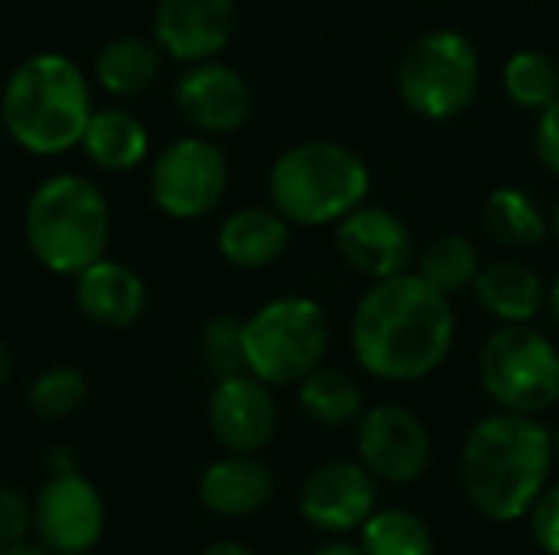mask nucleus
<instances>
[{"mask_svg":"<svg viewBox=\"0 0 559 555\" xmlns=\"http://www.w3.org/2000/svg\"><path fill=\"white\" fill-rule=\"evenodd\" d=\"M233 23V0H157L154 7V39L177 62H203L223 52Z\"/></svg>","mask_w":559,"mask_h":555,"instance_id":"4468645a","label":"nucleus"},{"mask_svg":"<svg viewBox=\"0 0 559 555\" xmlns=\"http://www.w3.org/2000/svg\"><path fill=\"white\" fill-rule=\"evenodd\" d=\"M377 507V484L364 464L334 461L318 468L301 487V514L324 533L364 527Z\"/></svg>","mask_w":559,"mask_h":555,"instance_id":"dca6fc26","label":"nucleus"},{"mask_svg":"<svg viewBox=\"0 0 559 555\" xmlns=\"http://www.w3.org/2000/svg\"><path fill=\"white\" fill-rule=\"evenodd\" d=\"M478 92V52L468 36L439 29L416 39L400 62V95L423 118H455Z\"/></svg>","mask_w":559,"mask_h":555,"instance_id":"0eeeda50","label":"nucleus"},{"mask_svg":"<svg viewBox=\"0 0 559 555\" xmlns=\"http://www.w3.org/2000/svg\"><path fill=\"white\" fill-rule=\"evenodd\" d=\"M481 379L488 396L508 412H544L559 399L557 347L527 324H504L485 343Z\"/></svg>","mask_w":559,"mask_h":555,"instance_id":"6e6552de","label":"nucleus"},{"mask_svg":"<svg viewBox=\"0 0 559 555\" xmlns=\"http://www.w3.org/2000/svg\"><path fill=\"white\" fill-rule=\"evenodd\" d=\"M364 468L390 484H413L432 455L423 422L400 406H377L364 415L357 432Z\"/></svg>","mask_w":559,"mask_h":555,"instance_id":"9b49d317","label":"nucleus"},{"mask_svg":"<svg viewBox=\"0 0 559 555\" xmlns=\"http://www.w3.org/2000/svg\"><path fill=\"white\" fill-rule=\"evenodd\" d=\"M550 307H554V317H557L559 324V278L554 281V291H550Z\"/></svg>","mask_w":559,"mask_h":555,"instance_id":"e433bc0d","label":"nucleus"},{"mask_svg":"<svg viewBox=\"0 0 559 555\" xmlns=\"http://www.w3.org/2000/svg\"><path fill=\"white\" fill-rule=\"evenodd\" d=\"M85 376L72 366H52L39 373L29 386V409L46 422H62L75 415L85 402Z\"/></svg>","mask_w":559,"mask_h":555,"instance_id":"cd10ccee","label":"nucleus"},{"mask_svg":"<svg viewBox=\"0 0 559 555\" xmlns=\"http://www.w3.org/2000/svg\"><path fill=\"white\" fill-rule=\"evenodd\" d=\"M82 150L102 170H134L147 157V128L121 108L92 111L88 128L82 134Z\"/></svg>","mask_w":559,"mask_h":555,"instance_id":"412c9836","label":"nucleus"},{"mask_svg":"<svg viewBox=\"0 0 559 555\" xmlns=\"http://www.w3.org/2000/svg\"><path fill=\"white\" fill-rule=\"evenodd\" d=\"M475 294L504 324H527L544 304V285L524 262H491L475 275Z\"/></svg>","mask_w":559,"mask_h":555,"instance_id":"aec40b11","label":"nucleus"},{"mask_svg":"<svg viewBox=\"0 0 559 555\" xmlns=\"http://www.w3.org/2000/svg\"><path fill=\"white\" fill-rule=\"evenodd\" d=\"M33 530L59 555H85L105 533V504L79 471L52 474L33 500Z\"/></svg>","mask_w":559,"mask_h":555,"instance_id":"9d476101","label":"nucleus"},{"mask_svg":"<svg viewBox=\"0 0 559 555\" xmlns=\"http://www.w3.org/2000/svg\"><path fill=\"white\" fill-rule=\"evenodd\" d=\"M157 72H160V46L138 39V36H118L105 43L95 59V75L102 88L118 98L147 92Z\"/></svg>","mask_w":559,"mask_h":555,"instance_id":"4be33fe9","label":"nucleus"},{"mask_svg":"<svg viewBox=\"0 0 559 555\" xmlns=\"http://www.w3.org/2000/svg\"><path fill=\"white\" fill-rule=\"evenodd\" d=\"M554 435L534 415L504 412L478 422L462 451V484L472 507L511 523L531 514L554 468Z\"/></svg>","mask_w":559,"mask_h":555,"instance_id":"f03ea898","label":"nucleus"},{"mask_svg":"<svg viewBox=\"0 0 559 555\" xmlns=\"http://www.w3.org/2000/svg\"><path fill=\"white\" fill-rule=\"evenodd\" d=\"M504 88L521 108L544 111L559 98V65L547 52L537 49L514 52L504 65Z\"/></svg>","mask_w":559,"mask_h":555,"instance_id":"bb28decb","label":"nucleus"},{"mask_svg":"<svg viewBox=\"0 0 559 555\" xmlns=\"http://www.w3.org/2000/svg\"><path fill=\"white\" fill-rule=\"evenodd\" d=\"M180 114L210 134H226L236 131L249 121L252 114V88L249 82L223 65V62H190V69L180 75L174 88Z\"/></svg>","mask_w":559,"mask_h":555,"instance_id":"f8f14e48","label":"nucleus"},{"mask_svg":"<svg viewBox=\"0 0 559 555\" xmlns=\"http://www.w3.org/2000/svg\"><path fill=\"white\" fill-rule=\"evenodd\" d=\"M314 555H367V553H364V546H350V543H331V546L318 550Z\"/></svg>","mask_w":559,"mask_h":555,"instance_id":"f704fd0d","label":"nucleus"},{"mask_svg":"<svg viewBox=\"0 0 559 555\" xmlns=\"http://www.w3.org/2000/svg\"><path fill=\"white\" fill-rule=\"evenodd\" d=\"M357 363L390 383H413L442 366L455 340L449 294L419 275L380 278L357 304L350 327Z\"/></svg>","mask_w":559,"mask_h":555,"instance_id":"f257e3e1","label":"nucleus"},{"mask_svg":"<svg viewBox=\"0 0 559 555\" xmlns=\"http://www.w3.org/2000/svg\"><path fill=\"white\" fill-rule=\"evenodd\" d=\"M298 399H301V409L318 425H328V429H341V425L354 422L364 409L360 386L344 370H334V366L311 370L301 379Z\"/></svg>","mask_w":559,"mask_h":555,"instance_id":"5701e85b","label":"nucleus"},{"mask_svg":"<svg viewBox=\"0 0 559 555\" xmlns=\"http://www.w3.org/2000/svg\"><path fill=\"white\" fill-rule=\"evenodd\" d=\"M210 429L233 455H255L275 435V402L269 383L252 373L223 376L210 396Z\"/></svg>","mask_w":559,"mask_h":555,"instance_id":"ddd939ff","label":"nucleus"},{"mask_svg":"<svg viewBox=\"0 0 559 555\" xmlns=\"http://www.w3.org/2000/svg\"><path fill=\"white\" fill-rule=\"evenodd\" d=\"M364 553L367 555H436L429 527L409 510L370 514L364 523Z\"/></svg>","mask_w":559,"mask_h":555,"instance_id":"a878e982","label":"nucleus"},{"mask_svg":"<svg viewBox=\"0 0 559 555\" xmlns=\"http://www.w3.org/2000/svg\"><path fill=\"white\" fill-rule=\"evenodd\" d=\"M337 249L350 268L370 278L403 275L413 262V236L406 222L383 206H357L341 219Z\"/></svg>","mask_w":559,"mask_h":555,"instance_id":"2eb2a0df","label":"nucleus"},{"mask_svg":"<svg viewBox=\"0 0 559 555\" xmlns=\"http://www.w3.org/2000/svg\"><path fill=\"white\" fill-rule=\"evenodd\" d=\"M531 530L537 546L547 555H559V484L544 491L531 507Z\"/></svg>","mask_w":559,"mask_h":555,"instance_id":"7c9ffc66","label":"nucleus"},{"mask_svg":"<svg viewBox=\"0 0 559 555\" xmlns=\"http://www.w3.org/2000/svg\"><path fill=\"white\" fill-rule=\"evenodd\" d=\"M10 379V353H7V347L0 343V386Z\"/></svg>","mask_w":559,"mask_h":555,"instance_id":"c9c22d12","label":"nucleus"},{"mask_svg":"<svg viewBox=\"0 0 559 555\" xmlns=\"http://www.w3.org/2000/svg\"><path fill=\"white\" fill-rule=\"evenodd\" d=\"M550 226H554V236H557V242H559V200H557V209H554V222H550Z\"/></svg>","mask_w":559,"mask_h":555,"instance_id":"4c0bfd02","label":"nucleus"},{"mask_svg":"<svg viewBox=\"0 0 559 555\" xmlns=\"http://www.w3.org/2000/svg\"><path fill=\"white\" fill-rule=\"evenodd\" d=\"M485 226L495 242L511 249H531L547 239V219L540 206L514 186H501L485 203Z\"/></svg>","mask_w":559,"mask_h":555,"instance_id":"b1692460","label":"nucleus"},{"mask_svg":"<svg viewBox=\"0 0 559 555\" xmlns=\"http://www.w3.org/2000/svg\"><path fill=\"white\" fill-rule=\"evenodd\" d=\"M554 448H557V455H559V432L554 435Z\"/></svg>","mask_w":559,"mask_h":555,"instance_id":"58836bf2","label":"nucleus"},{"mask_svg":"<svg viewBox=\"0 0 559 555\" xmlns=\"http://www.w3.org/2000/svg\"><path fill=\"white\" fill-rule=\"evenodd\" d=\"M75 304L92 324L121 330L144 314L147 288L138 278V272L102 255L98 262L75 275Z\"/></svg>","mask_w":559,"mask_h":555,"instance_id":"f3484780","label":"nucleus"},{"mask_svg":"<svg viewBox=\"0 0 559 555\" xmlns=\"http://www.w3.org/2000/svg\"><path fill=\"white\" fill-rule=\"evenodd\" d=\"M200 555H252L246 546H239V543H213V546H206Z\"/></svg>","mask_w":559,"mask_h":555,"instance_id":"72a5a7b5","label":"nucleus"},{"mask_svg":"<svg viewBox=\"0 0 559 555\" xmlns=\"http://www.w3.org/2000/svg\"><path fill=\"white\" fill-rule=\"evenodd\" d=\"M29 527H33L29 500L20 491H13V487H0V546L26 540Z\"/></svg>","mask_w":559,"mask_h":555,"instance_id":"c756f323","label":"nucleus"},{"mask_svg":"<svg viewBox=\"0 0 559 555\" xmlns=\"http://www.w3.org/2000/svg\"><path fill=\"white\" fill-rule=\"evenodd\" d=\"M203 357L206 366L223 379L246 370V347H242V324L229 314H219L206 324L203 330Z\"/></svg>","mask_w":559,"mask_h":555,"instance_id":"c85d7f7f","label":"nucleus"},{"mask_svg":"<svg viewBox=\"0 0 559 555\" xmlns=\"http://www.w3.org/2000/svg\"><path fill=\"white\" fill-rule=\"evenodd\" d=\"M23 229L33 258L46 272L75 278L105 255L108 203L92 180L56 173L29 193Z\"/></svg>","mask_w":559,"mask_h":555,"instance_id":"20e7f679","label":"nucleus"},{"mask_svg":"<svg viewBox=\"0 0 559 555\" xmlns=\"http://www.w3.org/2000/svg\"><path fill=\"white\" fill-rule=\"evenodd\" d=\"M0 118L13 144L52 157L82 144L92 118V88L82 69L62 52L23 59L0 95Z\"/></svg>","mask_w":559,"mask_h":555,"instance_id":"7ed1b4c3","label":"nucleus"},{"mask_svg":"<svg viewBox=\"0 0 559 555\" xmlns=\"http://www.w3.org/2000/svg\"><path fill=\"white\" fill-rule=\"evenodd\" d=\"M537 154H540V160L554 173H559V98L540 111V121H537Z\"/></svg>","mask_w":559,"mask_h":555,"instance_id":"2f4dec72","label":"nucleus"},{"mask_svg":"<svg viewBox=\"0 0 559 555\" xmlns=\"http://www.w3.org/2000/svg\"><path fill=\"white\" fill-rule=\"evenodd\" d=\"M246 370L269 386L301 383L328 350V317L311 298H278L242 324Z\"/></svg>","mask_w":559,"mask_h":555,"instance_id":"423d86ee","label":"nucleus"},{"mask_svg":"<svg viewBox=\"0 0 559 555\" xmlns=\"http://www.w3.org/2000/svg\"><path fill=\"white\" fill-rule=\"evenodd\" d=\"M0 555H59V553H52L46 543H26V540H20V543H10V546H0Z\"/></svg>","mask_w":559,"mask_h":555,"instance_id":"473e14b6","label":"nucleus"},{"mask_svg":"<svg viewBox=\"0 0 559 555\" xmlns=\"http://www.w3.org/2000/svg\"><path fill=\"white\" fill-rule=\"evenodd\" d=\"M370 190L367 164L344 144L308 141L285 150L269 173L275 209L298 226H324L344 219Z\"/></svg>","mask_w":559,"mask_h":555,"instance_id":"39448f33","label":"nucleus"},{"mask_svg":"<svg viewBox=\"0 0 559 555\" xmlns=\"http://www.w3.org/2000/svg\"><path fill=\"white\" fill-rule=\"evenodd\" d=\"M272 494H275V478L252 455H233L226 461H216L200 478L203 507L229 520L259 514L272 500Z\"/></svg>","mask_w":559,"mask_h":555,"instance_id":"a211bd4d","label":"nucleus"},{"mask_svg":"<svg viewBox=\"0 0 559 555\" xmlns=\"http://www.w3.org/2000/svg\"><path fill=\"white\" fill-rule=\"evenodd\" d=\"M226 154L206 137H180L167 144L151 170L154 203L170 219H200L213 213L226 193Z\"/></svg>","mask_w":559,"mask_h":555,"instance_id":"1a4fd4ad","label":"nucleus"},{"mask_svg":"<svg viewBox=\"0 0 559 555\" xmlns=\"http://www.w3.org/2000/svg\"><path fill=\"white\" fill-rule=\"evenodd\" d=\"M216 242H219V255L229 265L246 272L265 268L288 245V219L278 209L272 213L262 206H246L223 219Z\"/></svg>","mask_w":559,"mask_h":555,"instance_id":"6ab92c4d","label":"nucleus"},{"mask_svg":"<svg viewBox=\"0 0 559 555\" xmlns=\"http://www.w3.org/2000/svg\"><path fill=\"white\" fill-rule=\"evenodd\" d=\"M481 272L478 265V249L468 236H439L419 258V278L429 281L442 294H455L468 285H475V275Z\"/></svg>","mask_w":559,"mask_h":555,"instance_id":"393cba45","label":"nucleus"}]
</instances>
